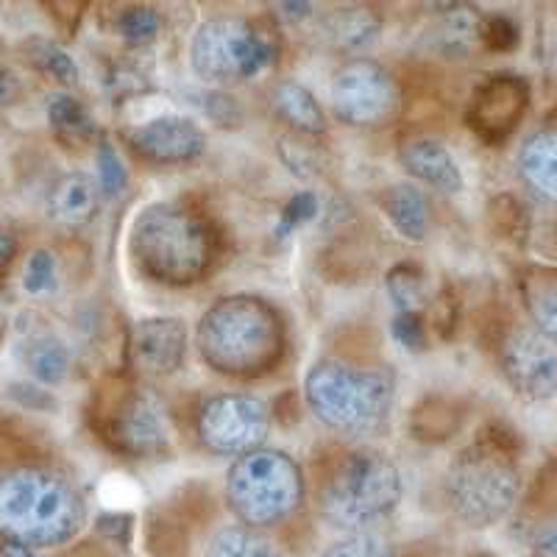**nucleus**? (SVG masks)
<instances>
[{
  "instance_id": "obj_18",
  "label": "nucleus",
  "mask_w": 557,
  "mask_h": 557,
  "mask_svg": "<svg viewBox=\"0 0 557 557\" xmlns=\"http://www.w3.org/2000/svg\"><path fill=\"white\" fill-rule=\"evenodd\" d=\"M519 176L532 193L544 201L557 203V126L549 123L546 128L527 137L519 151Z\"/></svg>"
},
{
  "instance_id": "obj_8",
  "label": "nucleus",
  "mask_w": 557,
  "mask_h": 557,
  "mask_svg": "<svg viewBox=\"0 0 557 557\" xmlns=\"http://www.w3.org/2000/svg\"><path fill=\"white\" fill-rule=\"evenodd\" d=\"M89 421L103 444L132 460H157L171 455V424L151 393L126 380L98 387Z\"/></svg>"
},
{
  "instance_id": "obj_2",
  "label": "nucleus",
  "mask_w": 557,
  "mask_h": 557,
  "mask_svg": "<svg viewBox=\"0 0 557 557\" xmlns=\"http://www.w3.org/2000/svg\"><path fill=\"white\" fill-rule=\"evenodd\" d=\"M285 321L251 293L218 298L196 326V348L212 371L235 380L271 374L285 357Z\"/></svg>"
},
{
  "instance_id": "obj_27",
  "label": "nucleus",
  "mask_w": 557,
  "mask_h": 557,
  "mask_svg": "<svg viewBox=\"0 0 557 557\" xmlns=\"http://www.w3.org/2000/svg\"><path fill=\"white\" fill-rule=\"evenodd\" d=\"M23 57L32 67H37L42 76L53 78L59 84H73L78 78L76 62L67 57V51H62L57 42L45 37H32L23 42Z\"/></svg>"
},
{
  "instance_id": "obj_17",
  "label": "nucleus",
  "mask_w": 557,
  "mask_h": 557,
  "mask_svg": "<svg viewBox=\"0 0 557 557\" xmlns=\"http://www.w3.org/2000/svg\"><path fill=\"white\" fill-rule=\"evenodd\" d=\"M98 201H101V190L87 173H67V176L53 184L45 209H48V218L57 226L78 232V228L96 221Z\"/></svg>"
},
{
  "instance_id": "obj_24",
  "label": "nucleus",
  "mask_w": 557,
  "mask_h": 557,
  "mask_svg": "<svg viewBox=\"0 0 557 557\" xmlns=\"http://www.w3.org/2000/svg\"><path fill=\"white\" fill-rule=\"evenodd\" d=\"M48 123H51L53 134L67 146H87L98 137L92 114L78 98L67 96V92H53L48 98Z\"/></svg>"
},
{
  "instance_id": "obj_6",
  "label": "nucleus",
  "mask_w": 557,
  "mask_h": 557,
  "mask_svg": "<svg viewBox=\"0 0 557 557\" xmlns=\"http://www.w3.org/2000/svg\"><path fill=\"white\" fill-rule=\"evenodd\" d=\"M401 491V471L391 457L357 449L332 460L318 476V507L335 527L362 530L393 513Z\"/></svg>"
},
{
  "instance_id": "obj_42",
  "label": "nucleus",
  "mask_w": 557,
  "mask_h": 557,
  "mask_svg": "<svg viewBox=\"0 0 557 557\" xmlns=\"http://www.w3.org/2000/svg\"><path fill=\"white\" fill-rule=\"evenodd\" d=\"M532 555L535 557H557V524L546 527L539 535L535 546H532Z\"/></svg>"
},
{
  "instance_id": "obj_40",
  "label": "nucleus",
  "mask_w": 557,
  "mask_h": 557,
  "mask_svg": "<svg viewBox=\"0 0 557 557\" xmlns=\"http://www.w3.org/2000/svg\"><path fill=\"white\" fill-rule=\"evenodd\" d=\"M132 527H134V519L128 513H107L98 519V532H103L107 539H114V541H128Z\"/></svg>"
},
{
  "instance_id": "obj_10",
  "label": "nucleus",
  "mask_w": 557,
  "mask_h": 557,
  "mask_svg": "<svg viewBox=\"0 0 557 557\" xmlns=\"http://www.w3.org/2000/svg\"><path fill=\"white\" fill-rule=\"evenodd\" d=\"M332 112L357 128H382L399 117L401 87L391 70L374 59H348L332 78Z\"/></svg>"
},
{
  "instance_id": "obj_45",
  "label": "nucleus",
  "mask_w": 557,
  "mask_h": 557,
  "mask_svg": "<svg viewBox=\"0 0 557 557\" xmlns=\"http://www.w3.org/2000/svg\"><path fill=\"white\" fill-rule=\"evenodd\" d=\"M3 557H34L28 546H20V544H7L3 546Z\"/></svg>"
},
{
  "instance_id": "obj_41",
  "label": "nucleus",
  "mask_w": 557,
  "mask_h": 557,
  "mask_svg": "<svg viewBox=\"0 0 557 557\" xmlns=\"http://www.w3.org/2000/svg\"><path fill=\"white\" fill-rule=\"evenodd\" d=\"M14 257H17V237H14V232H9V228H0V278L7 276Z\"/></svg>"
},
{
  "instance_id": "obj_25",
  "label": "nucleus",
  "mask_w": 557,
  "mask_h": 557,
  "mask_svg": "<svg viewBox=\"0 0 557 557\" xmlns=\"http://www.w3.org/2000/svg\"><path fill=\"white\" fill-rule=\"evenodd\" d=\"M387 296H391L396 312H416L424 315L430 310V285H426V273L418 262H396L385 276Z\"/></svg>"
},
{
  "instance_id": "obj_1",
  "label": "nucleus",
  "mask_w": 557,
  "mask_h": 557,
  "mask_svg": "<svg viewBox=\"0 0 557 557\" xmlns=\"http://www.w3.org/2000/svg\"><path fill=\"white\" fill-rule=\"evenodd\" d=\"M521 435L505 421H487L474 444L451 457L444 496L455 519L471 530H485L505 519L521 494Z\"/></svg>"
},
{
  "instance_id": "obj_29",
  "label": "nucleus",
  "mask_w": 557,
  "mask_h": 557,
  "mask_svg": "<svg viewBox=\"0 0 557 557\" xmlns=\"http://www.w3.org/2000/svg\"><path fill=\"white\" fill-rule=\"evenodd\" d=\"M207 557H276V552L251 527H226L209 541Z\"/></svg>"
},
{
  "instance_id": "obj_28",
  "label": "nucleus",
  "mask_w": 557,
  "mask_h": 557,
  "mask_svg": "<svg viewBox=\"0 0 557 557\" xmlns=\"http://www.w3.org/2000/svg\"><path fill=\"white\" fill-rule=\"evenodd\" d=\"M487 226L502 240L524 243L530 235V215H527V207L519 198L505 193V196L491 198V203H487Z\"/></svg>"
},
{
  "instance_id": "obj_26",
  "label": "nucleus",
  "mask_w": 557,
  "mask_h": 557,
  "mask_svg": "<svg viewBox=\"0 0 557 557\" xmlns=\"http://www.w3.org/2000/svg\"><path fill=\"white\" fill-rule=\"evenodd\" d=\"M382 20L374 9L366 7H348L337 9L330 20V32L341 48L348 51H357V48H366V45L374 42L380 37Z\"/></svg>"
},
{
  "instance_id": "obj_7",
  "label": "nucleus",
  "mask_w": 557,
  "mask_h": 557,
  "mask_svg": "<svg viewBox=\"0 0 557 557\" xmlns=\"http://www.w3.org/2000/svg\"><path fill=\"white\" fill-rule=\"evenodd\" d=\"M226 505L243 527H273L290 519L305 502V474L287 451L253 449L226 471Z\"/></svg>"
},
{
  "instance_id": "obj_32",
  "label": "nucleus",
  "mask_w": 557,
  "mask_h": 557,
  "mask_svg": "<svg viewBox=\"0 0 557 557\" xmlns=\"http://www.w3.org/2000/svg\"><path fill=\"white\" fill-rule=\"evenodd\" d=\"M476 39H480V45L485 51L510 53L519 48L521 28L516 26L513 20L505 17V14H482Z\"/></svg>"
},
{
  "instance_id": "obj_15",
  "label": "nucleus",
  "mask_w": 557,
  "mask_h": 557,
  "mask_svg": "<svg viewBox=\"0 0 557 557\" xmlns=\"http://www.w3.org/2000/svg\"><path fill=\"white\" fill-rule=\"evenodd\" d=\"M187 346L190 337L182 318H143L128 335V362L143 376H171L184 366Z\"/></svg>"
},
{
  "instance_id": "obj_34",
  "label": "nucleus",
  "mask_w": 557,
  "mask_h": 557,
  "mask_svg": "<svg viewBox=\"0 0 557 557\" xmlns=\"http://www.w3.org/2000/svg\"><path fill=\"white\" fill-rule=\"evenodd\" d=\"M57 287V260L51 251L37 248L28 253L26 265H23V290L28 296H45Z\"/></svg>"
},
{
  "instance_id": "obj_43",
  "label": "nucleus",
  "mask_w": 557,
  "mask_h": 557,
  "mask_svg": "<svg viewBox=\"0 0 557 557\" xmlns=\"http://www.w3.org/2000/svg\"><path fill=\"white\" fill-rule=\"evenodd\" d=\"M17 92H20L17 78H14L7 67H0V107L12 103L14 98H17Z\"/></svg>"
},
{
  "instance_id": "obj_14",
  "label": "nucleus",
  "mask_w": 557,
  "mask_h": 557,
  "mask_svg": "<svg viewBox=\"0 0 557 557\" xmlns=\"http://www.w3.org/2000/svg\"><path fill=\"white\" fill-rule=\"evenodd\" d=\"M126 143L148 165H190L207 148V134L187 114H159L128 128Z\"/></svg>"
},
{
  "instance_id": "obj_35",
  "label": "nucleus",
  "mask_w": 557,
  "mask_h": 557,
  "mask_svg": "<svg viewBox=\"0 0 557 557\" xmlns=\"http://www.w3.org/2000/svg\"><path fill=\"white\" fill-rule=\"evenodd\" d=\"M318 209H321V203H318L315 193H310V190L296 193V196L285 203V209H282V218H278V223H276L278 240H285V237L290 235V232H296L298 226L310 223L312 218L318 215Z\"/></svg>"
},
{
  "instance_id": "obj_38",
  "label": "nucleus",
  "mask_w": 557,
  "mask_h": 557,
  "mask_svg": "<svg viewBox=\"0 0 557 557\" xmlns=\"http://www.w3.org/2000/svg\"><path fill=\"white\" fill-rule=\"evenodd\" d=\"M203 112H207V117H212V121L218 123V126H226V128H237L243 123V109L240 103H237V98L226 96V92H207L203 96Z\"/></svg>"
},
{
  "instance_id": "obj_30",
  "label": "nucleus",
  "mask_w": 557,
  "mask_h": 557,
  "mask_svg": "<svg viewBox=\"0 0 557 557\" xmlns=\"http://www.w3.org/2000/svg\"><path fill=\"white\" fill-rule=\"evenodd\" d=\"M159 32H162V17L151 7H128L117 17V34L134 48L151 45L159 37Z\"/></svg>"
},
{
  "instance_id": "obj_39",
  "label": "nucleus",
  "mask_w": 557,
  "mask_h": 557,
  "mask_svg": "<svg viewBox=\"0 0 557 557\" xmlns=\"http://www.w3.org/2000/svg\"><path fill=\"white\" fill-rule=\"evenodd\" d=\"M323 557H385L382 555L380 541L366 535V532H355L351 539L341 541L332 549L323 552Z\"/></svg>"
},
{
  "instance_id": "obj_5",
  "label": "nucleus",
  "mask_w": 557,
  "mask_h": 557,
  "mask_svg": "<svg viewBox=\"0 0 557 557\" xmlns=\"http://www.w3.org/2000/svg\"><path fill=\"white\" fill-rule=\"evenodd\" d=\"M396 380L385 368L318 360L305 376V401L323 426L341 435H374L387 424Z\"/></svg>"
},
{
  "instance_id": "obj_3",
  "label": "nucleus",
  "mask_w": 557,
  "mask_h": 557,
  "mask_svg": "<svg viewBox=\"0 0 557 557\" xmlns=\"http://www.w3.org/2000/svg\"><path fill=\"white\" fill-rule=\"evenodd\" d=\"M128 251L137 271L151 282L187 287L215 265L218 235L212 221L187 203L159 201L134 218Z\"/></svg>"
},
{
  "instance_id": "obj_4",
  "label": "nucleus",
  "mask_w": 557,
  "mask_h": 557,
  "mask_svg": "<svg viewBox=\"0 0 557 557\" xmlns=\"http://www.w3.org/2000/svg\"><path fill=\"white\" fill-rule=\"evenodd\" d=\"M87 521L76 485L37 466L0 471V535L20 546H62Z\"/></svg>"
},
{
  "instance_id": "obj_36",
  "label": "nucleus",
  "mask_w": 557,
  "mask_h": 557,
  "mask_svg": "<svg viewBox=\"0 0 557 557\" xmlns=\"http://www.w3.org/2000/svg\"><path fill=\"white\" fill-rule=\"evenodd\" d=\"M391 335L405 351H416V355L426 351V343H430L424 315H416V312H396L391 321Z\"/></svg>"
},
{
  "instance_id": "obj_12",
  "label": "nucleus",
  "mask_w": 557,
  "mask_h": 557,
  "mask_svg": "<svg viewBox=\"0 0 557 557\" xmlns=\"http://www.w3.org/2000/svg\"><path fill=\"white\" fill-rule=\"evenodd\" d=\"M499 368L516 396L552 399L557 393V341L530 326H513L499 341Z\"/></svg>"
},
{
  "instance_id": "obj_31",
  "label": "nucleus",
  "mask_w": 557,
  "mask_h": 557,
  "mask_svg": "<svg viewBox=\"0 0 557 557\" xmlns=\"http://www.w3.org/2000/svg\"><path fill=\"white\" fill-rule=\"evenodd\" d=\"M96 184L103 198H117L123 190H126V184H128L126 168H123L121 157H117V151H114V146L107 137L98 139Z\"/></svg>"
},
{
  "instance_id": "obj_9",
  "label": "nucleus",
  "mask_w": 557,
  "mask_h": 557,
  "mask_svg": "<svg viewBox=\"0 0 557 557\" xmlns=\"http://www.w3.org/2000/svg\"><path fill=\"white\" fill-rule=\"evenodd\" d=\"M276 53V34L257 20L212 17L193 37L190 67L209 84L246 82L271 67Z\"/></svg>"
},
{
  "instance_id": "obj_21",
  "label": "nucleus",
  "mask_w": 557,
  "mask_h": 557,
  "mask_svg": "<svg viewBox=\"0 0 557 557\" xmlns=\"http://www.w3.org/2000/svg\"><path fill=\"white\" fill-rule=\"evenodd\" d=\"M271 107L276 117L287 123L301 137H321L326 134V114L310 89L296 82H278L271 89Z\"/></svg>"
},
{
  "instance_id": "obj_23",
  "label": "nucleus",
  "mask_w": 557,
  "mask_h": 557,
  "mask_svg": "<svg viewBox=\"0 0 557 557\" xmlns=\"http://www.w3.org/2000/svg\"><path fill=\"white\" fill-rule=\"evenodd\" d=\"M28 374L42 385H62L70 374V351L57 335H34L20 348Z\"/></svg>"
},
{
  "instance_id": "obj_22",
  "label": "nucleus",
  "mask_w": 557,
  "mask_h": 557,
  "mask_svg": "<svg viewBox=\"0 0 557 557\" xmlns=\"http://www.w3.org/2000/svg\"><path fill=\"white\" fill-rule=\"evenodd\" d=\"M521 296L535 330L557 341V268H530L521 276Z\"/></svg>"
},
{
  "instance_id": "obj_11",
  "label": "nucleus",
  "mask_w": 557,
  "mask_h": 557,
  "mask_svg": "<svg viewBox=\"0 0 557 557\" xmlns=\"http://www.w3.org/2000/svg\"><path fill=\"white\" fill-rule=\"evenodd\" d=\"M271 432V410L265 401L246 393H221L198 407L196 435L212 455L243 457L262 449Z\"/></svg>"
},
{
  "instance_id": "obj_20",
  "label": "nucleus",
  "mask_w": 557,
  "mask_h": 557,
  "mask_svg": "<svg viewBox=\"0 0 557 557\" xmlns=\"http://www.w3.org/2000/svg\"><path fill=\"white\" fill-rule=\"evenodd\" d=\"M462 418L466 410L460 401L444 393H430L410 410V437L421 444H444L460 432Z\"/></svg>"
},
{
  "instance_id": "obj_33",
  "label": "nucleus",
  "mask_w": 557,
  "mask_h": 557,
  "mask_svg": "<svg viewBox=\"0 0 557 557\" xmlns=\"http://www.w3.org/2000/svg\"><path fill=\"white\" fill-rule=\"evenodd\" d=\"M524 505L539 516H557V455L546 460L527 491Z\"/></svg>"
},
{
  "instance_id": "obj_13",
  "label": "nucleus",
  "mask_w": 557,
  "mask_h": 557,
  "mask_svg": "<svg viewBox=\"0 0 557 557\" xmlns=\"http://www.w3.org/2000/svg\"><path fill=\"white\" fill-rule=\"evenodd\" d=\"M530 96V82L524 76L494 73L471 92L469 107H466V126L487 146H502L524 121Z\"/></svg>"
},
{
  "instance_id": "obj_37",
  "label": "nucleus",
  "mask_w": 557,
  "mask_h": 557,
  "mask_svg": "<svg viewBox=\"0 0 557 557\" xmlns=\"http://www.w3.org/2000/svg\"><path fill=\"white\" fill-rule=\"evenodd\" d=\"M457 312H460V305H457V296L451 287H444L430 301V326L437 337L449 341L457 330Z\"/></svg>"
},
{
  "instance_id": "obj_44",
  "label": "nucleus",
  "mask_w": 557,
  "mask_h": 557,
  "mask_svg": "<svg viewBox=\"0 0 557 557\" xmlns=\"http://www.w3.org/2000/svg\"><path fill=\"white\" fill-rule=\"evenodd\" d=\"M276 12L282 14V17H290V20H305L310 17L312 7L310 3H278Z\"/></svg>"
},
{
  "instance_id": "obj_19",
  "label": "nucleus",
  "mask_w": 557,
  "mask_h": 557,
  "mask_svg": "<svg viewBox=\"0 0 557 557\" xmlns=\"http://www.w3.org/2000/svg\"><path fill=\"white\" fill-rule=\"evenodd\" d=\"M380 209L407 243H424L430 232V203L412 184H391L380 193Z\"/></svg>"
},
{
  "instance_id": "obj_16",
  "label": "nucleus",
  "mask_w": 557,
  "mask_h": 557,
  "mask_svg": "<svg viewBox=\"0 0 557 557\" xmlns=\"http://www.w3.org/2000/svg\"><path fill=\"white\" fill-rule=\"evenodd\" d=\"M399 165L416 182H424L441 193H460L466 187L460 165L444 143L432 137H410L399 146Z\"/></svg>"
}]
</instances>
